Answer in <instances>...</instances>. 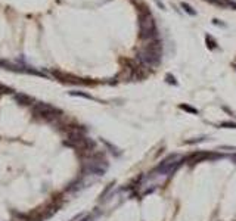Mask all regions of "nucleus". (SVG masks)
Segmentation results:
<instances>
[{
    "mask_svg": "<svg viewBox=\"0 0 236 221\" xmlns=\"http://www.w3.org/2000/svg\"><path fill=\"white\" fill-rule=\"evenodd\" d=\"M140 28H142V37H145V38H149V37L155 36V33H158L154 16L148 11L145 12V15H140Z\"/></svg>",
    "mask_w": 236,
    "mask_h": 221,
    "instance_id": "nucleus-1",
    "label": "nucleus"
},
{
    "mask_svg": "<svg viewBox=\"0 0 236 221\" xmlns=\"http://www.w3.org/2000/svg\"><path fill=\"white\" fill-rule=\"evenodd\" d=\"M182 6L186 9V12H187V14H192V15H195V11H193V9L189 6V5H186V3H182Z\"/></svg>",
    "mask_w": 236,
    "mask_h": 221,
    "instance_id": "nucleus-2",
    "label": "nucleus"
}]
</instances>
